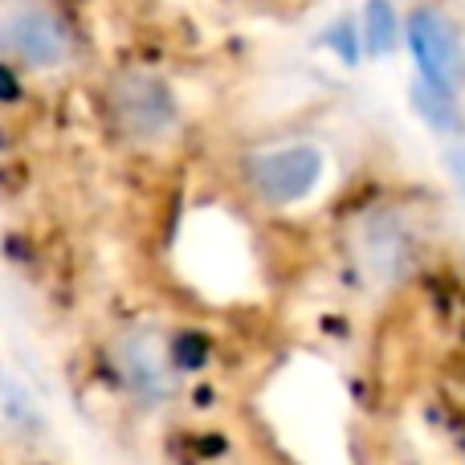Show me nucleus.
Here are the masks:
<instances>
[{"label":"nucleus","mask_w":465,"mask_h":465,"mask_svg":"<svg viewBox=\"0 0 465 465\" xmlns=\"http://www.w3.org/2000/svg\"><path fill=\"white\" fill-rule=\"evenodd\" d=\"M114 360L123 368V380L139 396H147V401H160L172 388V368H168V355H163V343L155 331H131V335H123Z\"/></svg>","instance_id":"obj_5"},{"label":"nucleus","mask_w":465,"mask_h":465,"mask_svg":"<svg viewBox=\"0 0 465 465\" xmlns=\"http://www.w3.org/2000/svg\"><path fill=\"white\" fill-rule=\"evenodd\" d=\"M327 160L314 143H278V147H262L249 152L241 163V180L245 188L270 209H286L298 204L322 184Z\"/></svg>","instance_id":"obj_3"},{"label":"nucleus","mask_w":465,"mask_h":465,"mask_svg":"<svg viewBox=\"0 0 465 465\" xmlns=\"http://www.w3.org/2000/svg\"><path fill=\"white\" fill-rule=\"evenodd\" d=\"M78 37L54 0H0V65L25 78H57L74 65Z\"/></svg>","instance_id":"obj_2"},{"label":"nucleus","mask_w":465,"mask_h":465,"mask_svg":"<svg viewBox=\"0 0 465 465\" xmlns=\"http://www.w3.org/2000/svg\"><path fill=\"white\" fill-rule=\"evenodd\" d=\"M98 119H103L106 135L123 143L127 152H163L176 143L180 127H184V111L155 65L143 62H123L111 65L98 82Z\"/></svg>","instance_id":"obj_1"},{"label":"nucleus","mask_w":465,"mask_h":465,"mask_svg":"<svg viewBox=\"0 0 465 465\" xmlns=\"http://www.w3.org/2000/svg\"><path fill=\"white\" fill-rule=\"evenodd\" d=\"M445 163H450V176H453V184H458V193L465 201V143H453L450 152H445Z\"/></svg>","instance_id":"obj_6"},{"label":"nucleus","mask_w":465,"mask_h":465,"mask_svg":"<svg viewBox=\"0 0 465 465\" xmlns=\"http://www.w3.org/2000/svg\"><path fill=\"white\" fill-rule=\"evenodd\" d=\"M404 33H409L412 57L425 74V86L437 90V94H458V86L465 82V49L458 29L433 8H417Z\"/></svg>","instance_id":"obj_4"}]
</instances>
